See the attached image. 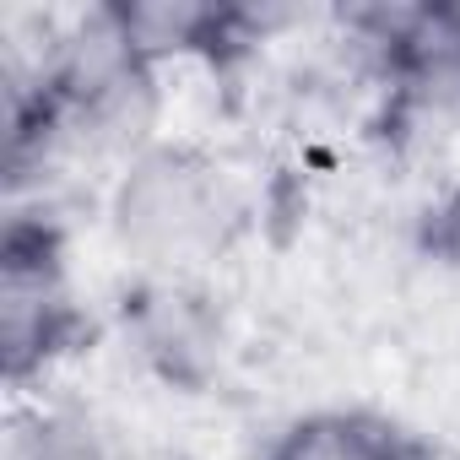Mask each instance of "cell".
<instances>
[{"label": "cell", "instance_id": "3", "mask_svg": "<svg viewBox=\"0 0 460 460\" xmlns=\"http://www.w3.org/2000/svg\"><path fill=\"white\" fill-rule=\"evenodd\" d=\"M71 293H66V255L60 234L44 217H12L0 244V352H6L12 385L44 368L71 331Z\"/></svg>", "mask_w": 460, "mask_h": 460}, {"label": "cell", "instance_id": "6", "mask_svg": "<svg viewBox=\"0 0 460 460\" xmlns=\"http://www.w3.org/2000/svg\"><path fill=\"white\" fill-rule=\"evenodd\" d=\"M195 304L200 298H190L179 282H163L157 298H152V309H146V347L168 363V374L184 368L190 352H206L211 347V325L200 320Z\"/></svg>", "mask_w": 460, "mask_h": 460}, {"label": "cell", "instance_id": "7", "mask_svg": "<svg viewBox=\"0 0 460 460\" xmlns=\"http://www.w3.org/2000/svg\"><path fill=\"white\" fill-rule=\"evenodd\" d=\"M428 250L449 266H460V190H449L433 211H428Z\"/></svg>", "mask_w": 460, "mask_h": 460}, {"label": "cell", "instance_id": "4", "mask_svg": "<svg viewBox=\"0 0 460 460\" xmlns=\"http://www.w3.org/2000/svg\"><path fill=\"white\" fill-rule=\"evenodd\" d=\"M266 460H433L406 428L374 411H314L298 417Z\"/></svg>", "mask_w": 460, "mask_h": 460}, {"label": "cell", "instance_id": "1", "mask_svg": "<svg viewBox=\"0 0 460 460\" xmlns=\"http://www.w3.org/2000/svg\"><path fill=\"white\" fill-rule=\"evenodd\" d=\"M109 217H114V239L125 255L152 266L163 282H179L184 271L227 250V239L239 234L244 206H239L234 179L206 152L146 146L125 157Z\"/></svg>", "mask_w": 460, "mask_h": 460}, {"label": "cell", "instance_id": "5", "mask_svg": "<svg viewBox=\"0 0 460 460\" xmlns=\"http://www.w3.org/2000/svg\"><path fill=\"white\" fill-rule=\"evenodd\" d=\"M6 460H114L103 428L82 411H39L6 444Z\"/></svg>", "mask_w": 460, "mask_h": 460}, {"label": "cell", "instance_id": "2", "mask_svg": "<svg viewBox=\"0 0 460 460\" xmlns=\"http://www.w3.org/2000/svg\"><path fill=\"white\" fill-rule=\"evenodd\" d=\"M385 119L395 136L438 141L460 130V6H401L374 17Z\"/></svg>", "mask_w": 460, "mask_h": 460}]
</instances>
